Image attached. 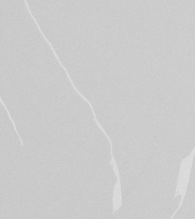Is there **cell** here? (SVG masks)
<instances>
[{
  "mask_svg": "<svg viewBox=\"0 0 195 219\" xmlns=\"http://www.w3.org/2000/svg\"><path fill=\"white\" fill-rule=\"evenodd\" d=\"M195 157V146L190 152V155L183 159L180 163L179 173L177 177L174 198H176L179 195L181 196V198L179 207L175 211L174 214H176L177 212L183 203L190 182L191 170Z\"/></svg>",
  "mask_w": 195,
  "mask_h": 219,
  "instance_id": "1",
  "label": "cell"
}]
</instances>
